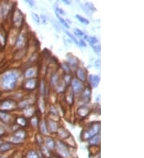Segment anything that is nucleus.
I'll use <instances>...</instances> for the list:
<instances>
[{"instance_id":"nucleus-1","label":"nucleus","mask_w":144,"mask_h":158,"mask_svg":"<svg viewBox=\"0 0 144 158\" xmlns=\"http://www.w3.org/2000/svg\"><path fill=\"white\" fill-rule=\"evenodd\" d=\"M21 75L22 72L16 69H9L3 73L0 78L1 89L4 91H11L15 89Z\"/></svg>"},{"instance_id":"nucleus-2","label":"nucleus","mask_w":144,"mask_h":158,"mask_svg":"<svg viewBox=\"0 0 144 158\" xmlns=\"http://www.w3.org/2000/svg\"><path fill=\"white\" fill-rule=\"evenodd\" d=\"M101 125L99 122H91L88 126L83 129L81 133V139L83 142H88L93 137L100 133Z\"/></svg>"},{"instance_id":"nucleus-3","label":"nucleus","mask_w":144,"mask_h":158,"mask_svg":"<svg viewBox=\"0 0 144 158\" xmlns=\"http://www.w3.org/2000/svg\"><path fill=\"white\" fill-rule=\"evenodd\" d=\"M70 149L71 148L63 141L59 140V139L56 140L55 151L58 157L71 158V152Z\"/></svg>"},{"instance_id":"nucleus-4","label":"nucleus","mask_w":144,"mask_h":158,"mask_svg":"<svg viewBox=\"0 0 144 158\" xmlns=\"http://www.w3.org/2000/svg\"><path fill=\"white\" fill-rule=\"evenodd\" d=\"M27 137V132L26 130V129L19 128L17 130L14 131L13 134L9 137L7 142H10L13 145L14 144H20L25 142Z\"/></svg>"},{"instance_id":"nucleus-5","label":"nucleus","mask_w":144,"mask_h":158,"mask_svg":"<svg viewBox=\"0 0 144 158\" xmlns=\"http://www.w3.org/2000/svg\"><path fill=\"white\" fill-rule=\"evenodd\" d=\"M18 109V102L12 98H6L0 102V111L10 113Z\"/></svg>"},{"instance_id":"nucleus-6","label":"nucleus","mask_w":144,"mask_h":158,"mask_svg":"<svg viewBox=\"0 0 144 158\" xmlns=\"http://www.w3.org/2000/svg\"><path fill=\"white\" fill-rule=\"evenodd\" d=\"M91 88L89 86H85L84 89L78 96V106L79 105H88L91 100Z\"/></svg>"},{"instance_id":"nucleus-7","label":"nucleus","mask_w":144,"mask_h":158,"mask_svg":"<svg viewBox=\"0 0 144 158\" xmlns=\"http://www.w3.org/2000/svg\"><path fill=\"white\" fill-rule=\"evenodd\" d=\"M24 14L22 11H20L19 8H16L13 11V15H12V22L13 25L15 28L20 29L23 26L24 23Z\"/></svg>"},{"instance_id":"nucleus-8","label":"nucleus","mask_w":144,"mask_h":158,"mask_svg":"<svg viewBox=\"0 0 144 158\" xmlns=\"http://www.w3.org/2000/svg\"><path fill=\"white\" fill-rule=\"evenodd\" d=\"M85 84L80 82L79 80H78L75 78H73L71 80V82L70 84V89H71V91L73 92V94H75V96H79L82 91L85 87Z\"/></svg>"},{"instance_id":"nucleus-9","label":"nucleus","mask_w":144,"mask_h":158,"mask_svg":"<svg viewBox=\"0 0 144 158\" xmlns=\"http://www.w3.org/2000/svg\"><path fill=\"white\" fill-rule=\"evenodd\" d=\"M39 78L25 79L22 82V89L26 91H35L39 86Z\"/></svg>"},{"instance_id":"nucleus-10","label":"nucleus","mask_w":144,"mask_h":158,"mask_svg":"<svg viewBox=\"0 0 144 158\" xmlns=\"http://www.w3.org/2000/svg\"><path fill=\"white\" fill-rule=\"evenodd\" d=\"M39 66L35 65H32L31 66L27 67V69L23 71L22 75L24 79H30V78H38L39 76Z\"/></svg>"},{"instance_id":"nucleus-11","label":"nucleus","mask_w":144,"mask_h":158,"mask_svg":"<svg viewBox=\"0 0 144 158\" xmlns=\"http://www.w3.org/2000/svg\"><path fill=\"white\" fill-rule=\"evenodd\" d=\"M46 123H47V129H48L49 134H56L58 127H59L58 122L55 120H53L47 117V118H46Z\"/></svg>"},{"instance_id":"nucleus-12","label":"nucleus","mask_w":144,"mask_h":158,"mask_svg":"<svg viewBox=\"0 0 144 158\" xmlns=\"http://www.w3.org/2000/svg\"><path fill=\"white\" fill-rule=\"evenodd\" d=\"M75 78L79 80L82 82H86V78H87V71L83 66H78L75 70Z\"/></svg>"},{"instance_id":"nucleus-13","label":"nucleus","mask_w":144,"mask_h":158,"mask_svg":"<svg viewBox=\"0 0 144 158\" xmlns=\"http://www.w3.org/2000/svg\"><path fill=\"white\" fill-rule=\"evenodd\" d=\"M27 42V35L24 32H20L19 35L17 36L16 42H15V46H16L19 50L25 48L26 44Z\"/></svg>"},{"instance_id":"nucleus-14","label":"nucleus","mask_w":144,"mask_h":158,"mask_svg":"<svg viewBox=\"0 0 144 158\" xmlns=\"http://www.w3.org/2000/svg\"><path fill=\"white\" fill-rule=\"evenodd\" d=\"M91 108H90L88 105H79L77 108L76 114L81 118H86L91 113Z\"/></svg>"},{"instance_id":"nucleus-15","label":"nucleus","mask_w":144,"mask_h":158,"mask_svg":"<svg viewBox=\"0 0 144 158\" xmlns=\"http://www.w3.org/2000/svg\"><path fill=\"white\" fill-rule=\"evenodd\" d=\"M55 143L56 140L54 137H52L50 135H47V136L43 137V144L44 146L48 149L53 152L55 151Z\"/></svg>"},{"instance_id":"nucleus-16","label":"nucleus","mask_w":144,"mask_h":158,"mask_svg":"<svg viewBox=\"0 0 144 158\" xmlns=\"http://www.w3.org/2000/svg\"><path fill=\"white\" fill-rule=\"evenodd\" d=\"M68 65H69V66L71 67V71H75L76 68H77L79 65V61H78V59L75 56H74L73 54H67V61H66Z\"/></svg>"},{"instance_id":"nucleus-17","label":"nucleus","mask_w":144,"mask_h":158,"mask_svg":"<svg viewBox=\"0 0 144 158\" xmlns=\"http://www.w3.org/2000/svg\"><path fill=\"white\" fill-rule=\"evenodd\" d=\"M86 81L88 82V85L91 88H96L99 86L100 82L99 75L97 74H89L87 75Z\"/></svg>"},{"instance_id":"nucleus-18","label":"nucleus","mask_w":144,"mask_h":158,"mask_svg":"<svg viewBox=\"0 0 144 158\" xmlns=\"http://www.w3.org/2000/svg\"><path fill=\"white\" fill-rule=\"evenodd\" d=\"M34 104H35V101L31 97H23L22 99H21L19 102H18V109L22 110L23 109L27 108V107L30 106V105H34Z\"/></svg>"},{"instance_id":"nucleus-19","label":"nucleus","mask_w":144,"mask_h":158,"mask_svg":"<svg viewBox=\"0 0 144 158\" xmlns=\"http://www.w3.org/2000/svg\"><path fill=\"white\" fill-rule=\"evenodd\" d=\"M14 124L18 125L19 128L26 129L28 126V125H29V122H28V119H27L25 117L21 115V116H18L14 117Z\"/></svg>"},{"instance_id":"nucleus-20","label":"nucleus","mask_w":144,"mask_h":158,"mask_svg":"<svg viewBox=\"0 0 144 158\" xmlns=\"http://www.w3.org/2000/svg\"><path fill=\"white\" fill-rule=\"evenodd\" d=\"M56 135L58 136L59 140L65 141L66 139H67L70 136H71V133L67 130V129H65L63 126L59 125V127H58V131H57V133H56Z\"/></svg>"},{"instance_id":"nucleus-21","label":"nucleus","mask_w":144,"mask_h":158,"mask_svg":"<svg viewBox=\"0 0 144 158\" xmlns=\"http://www.w3.org/2000/svg\"><path fill=\"white\" fill-rule=\"evenodd\" d=\"M0 121L3 122L5 124H11L14 123V117L11 116L10 113L0 111Z\"/></svg>"},{"instance_id":"nucleus-22","label":"nucleus","mask_w":144,"mask_h":158,"mask_svg":"<svg viewBox=\"0 0 144 158\" xmlns=\"http://www.w3.org/2000/svg\"><path fill=\"white\" fill-rule=\"evenodd\" d=\"M64 93H65V101H66L67 104H68L69 105H73V104L75 103V96L71 91V89H70V87H67V89Z\"/></svg>"},{"instance_id":"nucleus-23","label":"nucleus","mask_w":144,"mask_h":158,"mask_svg":"<svg viewBox=\"0 0 144 158\" xmlns=\"http://www.w3.org/2000/svg\"><path fill=\"white\" fill-rule=\"evenodd\" d=\"M22 112V116L25 117L27 119H30V118L32 117L35 115V107L34 105H30V106H28L27 108L23 109Z\"/></svg>"},{"instance_id":"nucleus-24","label":"nucleus","mask_w":144,"mask_h":158,"mask_svg":"<svg viewBox=\"0 0 144 158\" xmlns=\"http://www.w3.org/2000/svg\"><path fill=\"white\" fill-rule=\"evenodd\" d=\"M38 129H39V133L42 135L43 137L47 136V135H50L48 129H47V123H46V119H40L39 120V127Z\"/></svg>"},{"instance_id":"nucleus-25","label":"nucleus","mask_w":144,"mask_h":158,"mask_svg":"<svg viewBox=\"0 0 144 158\" xmlns=\"http://www.w3.org/2000/svg\"><path fill=\"white\" fill-rule=\"evenodd\" d=\"M39 96H43L45 97V95L47 94V83L46 82L45 78H42L39 82Z\"/></svg>"},{"instance_id":"nucleus-26","label":"nucleus","mask_w":144,"mask_h":158,"mask_svg":"<svg viewBox=\"0 0 144 158\" xmlns=\"http://www.w3.org/2000/svg\"><path fill=\"white\" fill-rule=\"evenodd\" d=\"M62 76H60L59 73L58 71H55L54 72L51 74V77H50V85L51 87H53L55 89V87L56 86V85L59 82V81L61 80Z\"/></svg>"},{"instance_id":"nucleus-27","label":"nucleus","mask_w":144,"mask_h":158,"mask_svg":"<svg viewBox=\"0 0 144 158\" xmlns=\"http://www.w3.org/2000/svg\"><path fill=\"white\" fill-rule=\"evenodd\" d=\"M37 103H38V105H39V112L42 113V114L45 113V111H46V105H47L45 97H43V96H39V98L37 100Z\"/></svg>"},{"instance_id":"nucleus-28","label":"nucleus","mask_w":144,"mask_h":158,"mask_svg":"<svg viewBox=\"0 0 144 158\" xmlns=\"http://www.w3.org/2000/svg\"><path fill=\"white\" fill-rule=\"evenodd\" d=\"M88 144L91 147H98L100 144V133L93 137L88 141Z\"/></svg>"},{"instance_id":"nucleus-29","label":"nucleus","mask_w":144,"mask_h":158,"mask_svg":"<svg viewBox=\"0 0 144 158\" xmlns=\"http://www.w3.org/2000/svg\"><path fill=\"white\" fill-rule=\"evenodd\" d=\"M83 38L88 42V43L90 44V46H91V47L92 46H95V45L99 44V39H98L96 37L88 36V35L85 34Z\"/></svg>"},{"instance_id":"nucleus-30","label":"nucleus","mask_w":144,"mask_h":158,"mask_svg":"<svg viewBox=\"0 0 144 158\" xmlns=\"http://www.w3.org/2000/svg\"><path fill=\"white\" fill-rule=\"evenodd\" d=\"M13 148V144H11L10 142H3V144L0 145V153H4L8 152Z\"/></svg>"},{"instance_id":"nucleus-31","label":"nucleus","mask_w":144,"mask_h":158,"mask_svg":"<svg viewBox=\"0 0 144 158\" xmlns=\"http://www.w3.org/2000/svg\"><path fill=\"white\" fill-rule=\"evenodd\" d=\"M72 79H73V76L71 74H64L62 76V81L63 82V83L67 87H69Z\"/></svg>"},{"instance_id":"nucleus-32","label":"nucleus","mask_w":144,"mask_h":158,"mask_svg":"<svg viewBox=\"0 0 144 158\" xmlns=\"http://www.w3.org/2000/svg\"><path fill=\"white\" fill-rule=\"evenodd\" d=\"M39 117L37 116V115H34L32 117L30 118V122H29V124L32 126L35 129H38L39 127Z\"/></svg>"},{"instance_id":"nucleus-33","label":"nucleus","mask_w":144,"mask_h":158,"mask_svg":"<svg viewBox=\"0 0 144 158\" xmlns=\"http://www.w3.org/2000/svg\"><path fill=\"white\" fill-rule=\"evenodd\" d=\"M40 151H41V153L42 154V156H44L45 157L49 158L52 156L50 154V153H51V151H50L46 146H44V144H42V145L40 146Z\"/></svg>"},{"instance_id":"nucleus-34","label":"nucleus","mask_w":144,"mask_h":158,"mask_svg":"<svg viewBox=\"0 0 144 158\" xmlns=\"http://www.w3.org/2000/svg\"><path fill=\"white\" fill-rule=\"evenodd\" d=\"M61 69L63 71L64 74H71L72 73L71 69L69 66V65L67 62H65V61L61 63Z\"/></svg>"},{"instance_id":"nucleus-35","label":"nucleus","mask_w":144,"mask_h":158,"mask_svg":"<svg viewBox=\"0 0 144 158\" xmlns=\"http://www.w3.org/2000/svg\"><path fill=\"white\" fill-rule=\"evenodd\" d=\"M56 17H57V19H58V21H59V22L61 23L62 25L64 27L67 28V29H69L70 28V25H68L67 24V22H66V19H64L63 17H61L60 15H58V14H56Z\"/></svg>"},{"instance_id":"nucleus-36","label":"nucleus","mask_w":144,"mask_h":158,"mask_svg":"<svg viewBox=\"0 0 144 158\" xmlns=\"http://www.w3.org/2000/svg\"><path fill=\"white\" fill-rule=\"evenodd\" d=\"M84 5L86 6V7L88 9V11H90V12H91V13L92 12H95V11H97L96 8H95V6H94V4L91 3V2H86V3H85Z\"/></svg>"},{"instance_id":"nucleus-37","label":"nucleus","mask_w":144,"mask_h":158,"mask_svg":"<svg viewBox=\"0 0 144 158\" xmlns=\"http://www.w3.org/2000/svg\"><path fill=\"white\" fill-rule=\"evenodd\" d=\"M55 14H58V15H60V16H64V15H66L67 14V13L64 11V10H63L62 8H60V7H58V6H57V4H55Z\"/></svg>"},{"instance_id":"nucleus-38","label":"nucleus","mask_w":144,"mask_h":158,"mask_svg":"<svg viewBox=\"0 0 144 158\" xmlns=\"http://www.w3.org/2000/svg\"><path fill=\"white\" fill-rule=\"evenodd\" d=\"M35 140L37 143L39 144V146H41L43 144V136L41 135L40 133H38V134H36L35 137Z\"/></svg>"},{"instance_id":"nucleus-39","label":"nucleus","mask_w":144,"mask_h":158,"mask_svg":"<svg viewBox=\"0 0 144 158\" xmlns=\"http://www.w3.org/2000/svg\"><path fill=\"white\" fill-rule=\"evenodd\" d=\"M65 33H66V34H67V36L69 37L70 39H71L73 42H75V44L77 45V46H78V39H76V37H75V35H73V34H72L71 33H70L69 31H65Z\"/></svg>"},{"instance_id":"nucleus-40","label":"nucleus","mask_w":144,"mask_h":158,"mask_svg":"<svg viewBox=\"0 0 144 158\" xmlns=\"http://www.w3.org/2000/svg\"><path fill=\"white\" fill-rule=\"evenodd\" d=\"M76 19H77L78 21L80 22H82L83 24H85V25H88L89 23H90V22H89L88 19H85V18H83V17H82L81 15H78V14H76Z\"/></svg>"},{"instance_id":"nucleus-41","label":"nucleus","mask_w":144,"mask_h":158,"mask_svg":"<svg viewBox=\"0 0 144 158\" xmlns=\"http://www.w3.org/2000/svg\"><path fill=\"white\" fill-rule=\"evenodd\" d=\"M74 33H75V35H77L78 37H83L85 35V33L79 29H78V28H75L74 29Z\"/></svg>"},{"instance_id":"nucleus-42","label":"nucleus","mask_w":144,"mask_h":158,"mask_svg":"<svg viewBox=\"0 0 144 158\" xmlns=\"http://www.w3.org/2000/svg\"><path fill=\"white\" fill-rule=\"evenodd\" d=\"M31 17H32L34 21H35L37 24H39V23H40V18H39V15L36 14V13L32 12V13H31Z\"/></svg>"},{"instance_id":"nucleus-43","label":"nucleus","mask_w":144,"mask_h":158,"mask_svg":"<svg viewBox=\"0 0 144 158\" xmlns=\"http://www.w3.org/2000/svg\"><path fill=\"white\" fill-rule=\"evenodd\" d=\"M92 49L94 50V51L98 54H100V51H101V46H100V44H97L92 46Z\"/></svg>"},{"instance_id":"nucleus-44","label":"nucleus","mask_w":144,"mask_h":158,"mask_svg":"<svg viewBox=\"0 0 144 158\" xmlns=\"http://www.w3.org/2000/svg\"><path fill=\"white\" fill-rule=\"evenodd\" d=\"M6 129L0 125V137L6 136Z\"/></svg>"},{"instance_id":"nucleus-45","label":"nucleus","mask_w":144,"mask_h":158,"mask_svg":"<svg viewBox=\"0 0 144 158\" xmlns=\"http://www.w3.org/2000/svg\"><path fill=\"white\" fill-rule=\"evenodd\" d=\"M78 46H83V47H86V42H85L83 39H80V40L78 41Z\"/></svg>"},{"instance_id":"nucleus-46","label":"nucleus","mask_w":144,"mask_h":158,"mask_svg":"<svg viewBox=\"0 0 144 158\" xmlns=\"http://www.w3.org/2000/svg\"><path fill=\"white\" fill-rule=\"evenodd\" d=\"M81 6H82V9L83 10V11H85V12H86V14H88V15H91V14H90L91 12H90V11H88V9L86 8V6L84 5V4H81Z\"/></svg>"},{"instance_id":"nucleus-47","label":"nucleus","mask_w":144,"mask_h":158,"mask_svg":"<svg viewBox=\"0 0 144 158\" xmlns=\"http://www.w3.org/2000/svg\"><path fill=\"white\" fill-rule=\"evenodd\" d=\"M52 24H54V27H55V29H56V31H61V27H60V26L58 25V24H57L56 22H54L53 21H52Z\"/></svg>"},{"instance_id":"nucleus-48","label":"nucleus","mask_w":144,"mask_h":158,"mask_svg":"<svg viewBox=\"0 0 144 158\" xmlns=\"http://www.w3.org/2000/svg\"><path fill=\"white\" fill-rule=\"evenodd\" d=\"M100 64H101V61H100V59H99V60H96L95 61V62H94V66L96 67L97 69H100Z\"/></svg>"},{"instance_id":"nucleus-49","label":"nucleus","mask_w":144,"mask_h":158,"mask_svg":"<svg viewBox=\"0 0 144 158\" xmlns=\"http://www.w3.org/2000/svg\"><path fill=\"white\" fill-rule=\"evenodd\" d=\"M42 19V23H46L47 22V17L45 16L44 14H42L41 18H40V19Z\"/></svg>"},{"instance_id":"nucleus-50","label":"nucleus","mask_w":144,"mask_h":158,"mask_svg":"<svg viewBox=\"0 0 144 158\" xmlns=\"http://www.w3.org/2000/svg\"><path fill=\"white\" fill-rule=\"evenodd\" d=\"M26 3H28L29 5L31 6V7L35 6V3H34V1H31V0H27V1H26Z\"/></svg>"},{"instance_id":"nucleus-51","label":"nucleus","mask_w":144,"mask_h":158,"mask_svg":"<svg viewBox=\"0 0 144 158\" xmlns=\"http://www.w3.org/2000/svg\"><path fill=\"white\" fill-rule=\"evenodd\" d=\"M63 3L64 4H66V5H70V4L71 3L70 1H68V0H63Z\"/></svg>"},{"instance_id":"nucleus-52","label":"nucleus","mask_w":144,"mask_h":158,"mask_svg":"<svg viewBox=\"0 0 144 158\" xmlns=\"http://www.w3.org/2000/svg\"><path fill=\"white\" fill-rule=\"evenodd\" d=\"M0 158H7V157L5 155H3V156H1V157H0Z\"/></svg>"},{"instance_id":"nucleus-53","label":"nucleus","mask_w":144,"mask_h":158,"mask_svg":"<svg viewBox=\"0 0 144 158\" xmlns=\"http://www.w3.org/2000/svg\"><path fill=\"white\" fill-rule=\"evenodd\" d=\"M49 158H58V157H54V156H51V157Z\"/></svg>"},{"instance_id":"nucleus-54","label":"nucleus","mask_w":144,"mask_h":158,"mask_svg":"<svg viewBox=\"0 0 144 158\" xmlns=\"http://www.w3.org/2000/svg\"><path fill=\"white\" fill-rule=\"evenodd\" d=\"M3 141H1V140H0V145H1V144H3Z\"/></svg>"},{"instance_id":"nucleus-55","label":"nucleus","mask_w":144,"mask_h":158,"mask_svg":"<svg viewBox=\"0 0 144 158\" xmlns=\"http://www.w3.org/2000/svg\"></svg>"}]
</instances>
